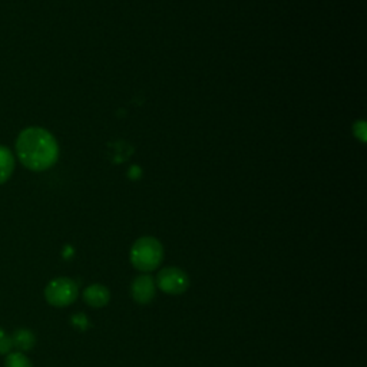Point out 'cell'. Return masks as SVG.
<instances>
[{
  "label": "cell",
  "instance_id": "6da1fadb",
  "mask_svg": "<svg viewBox=\"0 0 367 367\" xmlns=\"http://www.w3.org/2000/svg\"><path fill=\"white\" fill-rule=\"evenodd\" d=\"M16 153L20 162L32 171H45L55 165L59 146L51 132L43 128H28L16 141Z\"/></svg>",
  "mask_w": 367,
  "mask_h": 367
},
{
  "label": "cell",
  "instance_id": "7a4b0ae2",
  "mask_svg": "<svg viewBox=\"0 0 367 367\" xmlns=\"http://www.w3.org/2000/svg\"><path fill=\"white\" fill-rule=\"evenodd\" d=\"M164 260L162 244L154 237L139 238L131 250V263L142 273L154 272Z\"/></svg>",
  "mask_w": 367,
  "mask_h": 367
},
{
  "label": "cell",
  "instance_id": "3957f363",
  "mask_svg": "<svg viewBox=\"0 0 367 367\" xmlns=\"http://www.w3.org/2000/svg\"><path fill=\"white\" fill-rule=\"evenodd\" d=\"M78 295V284L68 277L55 279L45 288L46 302L54 307H68L73 304L77 302Z\"/></svg>",
  "mask_w": 367,
  "mask_h": 367
},
{
  "label": "cell",
  "instance_id": "277c9868",
  "mask_svg": "<svg viewBox=\"0 0 367 367\" xmlns=\"http://www.w3.org/2000/svg\"><path fill=\"white\" fill-rule=\"evenodd\" d=\"M157 287L171 296H180L189 287L188 274L178 267H166L157 276Z\"/></svg>",
  "mask_w": 367,
  "mask_h": 367
},
{
  "label": "cell",
  "instance_id": "5b68a950",
  "mask_svg": "<svg viewBox=\"0 0 367 367\" xmlns=\"http://www.w3.org/2000/svg\"><path fill=\"white\" fill-rule=\"evenodd\" d=\"M131 292H132V299L138 304H150L155 299V292H157L155 280L148 274L138 276L131 286Z\"/></svg>",
  "mask_w": 367,
  "mask_h": 367
},
{
  "label": "cell",
  "instance_id": "8992f818",
  "mask_svg": "<svg viewBox=\"0 0 367 367\" xmlns=\"http://www.w3.org/2000/svg\"><path fill=\"white\" fill-rule=\"evenodd\" d=\"M111 300L109 290L102 284H92L85 288L84 291V302L93 307V309H102Z\"/></svg>",
  "mask_w": 367,
  "mask_h": 367
},
{
  "label": "cell",
  "instance_id": "52a82bcc",
  "mask_svg": "<svg viewBox=\"0 0 367 367\" xmlns=\"http://www.w3.org/2000/svg\"><path fill=\"white\" fill-rule=\"evenodd\" d=\"M12 345L13 348L19 349L20 352L32 350L36 345L35 334L28 329H19L12 336Z\"/></svg>",
  "mask_w": 367,
  "mask_h": 367
},
{
  "label": "cell",
  "instance_id": "ba28073f",
  "mask_svg": "<svg viewBox=\"0 0 367 367\" xmlns=\"http://www.w3.org/2000/svg\"><path fill=\"white\" fill-rule=\"evenodd\" d=\"M15 169V157L6 146L0 145V184L6 182Z\"/></svg>",
  "mask_w": 367,
  "mask_h": 367
},
{
  "label": "cell",
  "instance_id": "9c48e42d",
  "mask_svg": "<svg viewBox=\"0 0 367 367\" xmlns=\"http://www.w3.org/2000/svg\"><path fill=\"white\" fill-rule=\"evenodd\" d=\"M5 367H33V366H32V361L22 352H15L6 356Z\"/></svg>",
  "mask_w": 367,
  "mask_h": 367
},
{
  "label": "cell",
  "instance_id": "30bf717a",
  "mask_svg": "<svg viewBox=\"0 0 367 367\" xmlns=\"http://www.w3.org/2000/svg\"><path fill=\"white\" fill-rule=\"evenodd\" d=\"M13 349L12 336H9L2 327H0V354H9Z\"/></svg>",
  "mask_w": 367,
  "mask_h": 367
},
{
  "label": "cell",
  "instance_id": "8fae6325",
  "mask_svg": "<svg viewBox=\"0 0 367 367\" xmlns=\"http://www.w3.org/2000/svg\"><path fill=\"white\" fill-rule=\"evenodd\" d=\"M73 325L79 326V329H81V330H85V329L89 326V323H88V319H86V317H85L84 314H78V315L73 317Z\"/></svg>",
  "mask_w": 367,
  "mask_h": 367
}]
</instances>
